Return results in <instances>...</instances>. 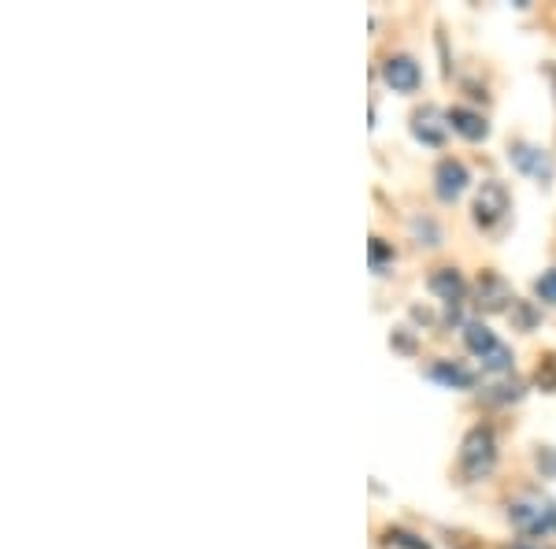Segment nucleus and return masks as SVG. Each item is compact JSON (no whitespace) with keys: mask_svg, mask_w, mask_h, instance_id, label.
<instances>
[{"mask_svg":"<svg viewBox=\"0 0 556 549\" xmlns=\"http://www.w3.org/2000/svg\"><path fill=\"white\" fill-rule=\"evenodd\" d=\"M468 183H471V175H468V167H464L460 160L445 157L442 164L434 167V194H438V201L453 204L456 197L468 190Z\"/></svg>","mask_w":556,"mask_h":549,"instance_id":"obj_6","label":"nucleus"},{"mask_svg":"<svg viewBox=\"0 0 556 549\" xmlns=\"http://www.w3.org/2000/svg\"><path fill=\"white\" fill-rule=\"evenodd\" d=\"M538 386L542 390H556V357H545L542 364H538Z\"/></svg>","mask_w":556,"mask_h":549,"instance_id":"obj_17","label":"nucleus"},{"mask_svg":"<svg viewBox=\"0 0 556 549\" xmlns=\"http://www.w3.org/2000/svg\"><path fill=\"white\" fill-rule=\"evenodd\" d=\"M427 375L434 383L450 386V390H471L475 386V372L464 364H456V360H434V364L427 367Z\"/></svg>","mask_w":556,"mask_h":549,"instance_id":"obj_11","label":"nucleus"},{"mask_svg":"<svg viewBox=\"0 0 556 549\" xmlns=\"http://www.w3.org/2000/svg\"><path fill=\"white\" fill-rule=\"evenodd\" d=\"M445 130H450V115H445L442 108L427 104V108H419V112L412 115V138L424 141V146L438 149L445 141Z\"/></svg>","mask_w":556,"mask_h":549,"instance_id":"obj_8","label":"nucleus"},{"mask_svg":"<svg viewBox=\"0 0 556 549\" xmlns=\"http://www.w3.org/2000/svg\"><path fill=\"white\" fill-rule=\"evenodd\" d=\"M508 520L519 535L527 538H549L556 535V501L542 490H523L508 501Z\"/></svg>","mask_w":556,"mask_h":549,"instance_id":"obj_1","label":"nucleus"},{"mask_svg":"<svg viewBox=\"0 0 556 549\" xmlns=\"http://www.w3.org/2000/svg\"><path fill=\"white\" fill-rule=\"evenodd\" d=\"M386 260H393V246H386L382 238H371V267L375 272H382Z\"/></svg>","mask_w":556,"mask_h":549,"instance_id":"obj_18","label":"nucleus"},{"mask_svg":"<svg viewBox=\"0 0 556 549\" xmlns=\"http://www.w3.org/2000/svg\"><path fill=\"white\" fill-rule=\"evenodd\" d=\"M445 115H450V127L460 134V138H468V141H482L490 134V123L482 120L475 108H460V104H456Z\"/></svg>","mask_w":556,"mask_h":549,"instance_id":"obj_12","label":"nucleus"},{"mask_svg":"<svg viewBox=\"0 0 556 549\" xmlns=\"http://www.w3.org/2000/svg\"><path fill=\"white\" fill-rule=\"evenodd\" d=\"M519 398H523V383H516V379H501L486 390V401H493V404H508Z\"/></svg>","mask_w":556,"mask_h":549,"instance_id":"obj_13","label":"nucleus"},{"mask_svg":"<svg viewBox=\"0 0 556 549\" xmlns=\"http://www.w3.org/2000/svg\"><path fill=\"white\" fill-rule=\"evenodd\" d=\"M412 234L419 238V246H438V241H442V234H438V227L430 220H412Z\"/></svg>","mask_w":556,"mask_h":549,"instance_id":"obj_16","label":"nucleus"},{"mask_svg":"<svg viewBox=\"0 0 556 549\" xmlns=\"http://www.w3.org/2000/svg\"><path fill=\"white\" fill-rule=\"evenodd\" d=\"M464 341H468L471 353L482 360V367H486V372H493V375L513 372V349L493 335L490 327H482V323H464Z\"/></svg>","mask_w":556,"mask_h":549,"instance_id":"obj_3","label":"nucleus"},{"mask_svg":"<svg viewBox=\"0 0 556 549\" xmlns=\"http://www.w3.org/2000/svg\"><path fill=\"white\" fill-rule=\"evenodd\" d=\"M508 160H513L523 175H531L534 183H553V175H556L553 152L542 146H531V141H513V146H508Z\"/></svg>","mask_w":556,"mask_h":549,"instance_id":"obj_5","label":"nucleus"},{"mask_svg":"<svg viewBox=\"0 0 556 549\" xmlns=\"http://www.w3.org/2000/svg\"><path fill=\"white\" fill-rule=\"evenodd\" d=\"M386 542L397 546V549H430L427 538L412 535V531H405V527H390V531H386Z\"/></svg>","mask_w":556,"mask_h":549,"instance_id":"obj_14","label":"nucleus"},{"mask_svg":"<svg viewBox=\"0 0 556 549\" xmlns=\"http://www.w3.org/2000/svg\"><path fill=\"white\" fill-rule=\"evenodd\" d=\"M427 286H430V294L442 297L445 304H460L464 294H468V283H464V275L456 272V267H434Z\"/></svg>","mask_w":556,"mask_h":549,"instance_id":"obj_9","label":"nucleus"},{"mask_svg":"<svg viewBox=\"0 0 556 549\" xmlns=\"http://www.w3.org/2000/svg\"><path fill=\"white\" fill-rule=\"evenodd\" d=\"M497 464V438H493V427H471L460 442V467L464 475L475 483V479H486Z\"/></svg>","mask_w":556,"mask_h":549,"instance_id":"obj_2","label":"nucleus"},{"mask_svg":"<svg viewBox=\"0 0 556 549\" xmlns=\"http://www.w3.org/2000/svg\"><path fill=\"white\" fill-rule=\"evenodd\" d=\"M508 301L516 304L513 286H508L505 278L493 275V272H486L479 278V309L482 312H501V309H508Z\"/></svg>","mask_w":556,"mask_h":549,"instance_id":"obj_10","label":"nucleus"},{"mask_svg":"<svg viewBox=\"0 0 556 549\" xmlns=\"http://www.w3.org/2000/svg\"><path fill=\"white\" fill-rule=\"evenodd\" d=\"M513 209V197H508V186L497 183V178H486V183L479 186V194H475V223H479L482 230L497 227L501 220L508 215Z\"/></svg>","mask_w":556,"mask_h":549,"instance_id":"obj_4","label":"nucleus"},{"mask_svg":"<svg viewBox=\"0 0 556 549\" xmlns=\"http://www.w3.org/2000/svg\"><path fill=\"white\" fill-rule=\"evenodd\" d=\"M382 78H386V86L397 89V93H416L419 83H424V71H419V64L412 57L397 52V57H390L382 64Z\"/></svg>","mask_w":556,"mask_h":549,"instance_id":"obj_7","label":"nucleus"},{"mask_svg":"<svg viewBox=\"0 0 556 549\" xmlns=\"http://www.w3.org/2000/svg\"><path fill=\"white\" fill-rule=\"evenodd\" d=\"M513 309H519V323H523V327H527V330H531L538 316H534V312H531V309H527V301H516V304H513Z\"/></svg>","mask_w":556,"mask_h":549,"instance_id":"obj_20","label":"nucleus"},{"mask_svg":"<svg viewBox=\"0 0 556 549\" xmlns=\"http://www.w3.org/2000/svg\"><path fill=\"white\" fill-rule=\"evenodd\" d=\"M538 467H542L545 475H556V453H553V449H542V453H538Z\"/></svg>","mask_w":556,"mask_h":549,"instance_id":"obj_19","label":"nucleus"},{"mask_svg":"<svg viewBox=\"0 0 556 549\" xmlns=\"http://www.w3.org/2000/svg\"><path fill=\"white\" fill-rule=\"evenodd\" d=\"M534 294H538V301L556 304V267H549V272L538 278V283H534Z\"/></svg>","mask_w":556,"mask_h":549,"instance_id":"obj_15","label":"nucleus"},{"mask_svg":"<svg viewBox=\"0 0 556 549\" xmlns=\"http://www.w3.org/2000/svg\"><path fill=\"white\" fill-rule=\"evenodd\" d=\"M516 549H542V546H538V542H519Z\"/></svg>","mask_w":556,"mask_h":549,"instance_id":"obj_21","label":"nucleus"}]
</instances>
